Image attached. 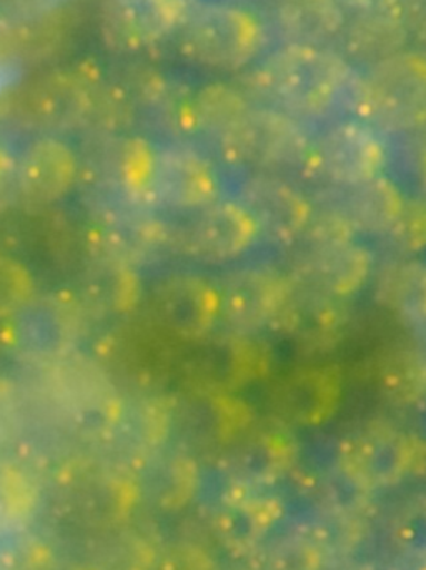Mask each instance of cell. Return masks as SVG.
Instances as JSON below:
<instances>
[{
	"label": "cell",
	"instance_id": "9c48e42d",
	"mask_svg": "<svg viewBox=\"0 0 426 570\" xmlns=\"http://www.w3.org/2000/svg\"><path fill=\"white\" fill-rule=\"evenodd\" d=\"M80 302L70 295H46L3 318L0 341L13 354L56 361L72 348L80 325Z\"/></svg>",
	"mask_w": 426,
	"mask_h": 570
},
{
	"label": "cell",
	"instance_id": "5bb4252c",
	"mask_svg": "<svg viewBox=\"0 0 426 570\" xmlns=\"http://www.w3.org/2000/svg\"><path fill=\"white\" fill-rule=\"evenodd\" d=\"M344 375L335 364H314L295 368L278 379L268 402L285 424L318 425L340 407Z\"/></svg>",
	"mask_w": 426,
	"mask_h": 570
},
{
	"label": "cell",
	"instance_id": "f546056e",
	"mask_svg": "<svg viewBox=\"0 0 426 570\" xmlns=\"http://www.w3.org/2000/svg\"><path fill=\"white\" fill-rule=\"evenodd\" d=\"M392 244L405 254L426 250V199H405L388 230Z\"/></svg>",
	"mask_w": 426,
	"mask_h": 570
},
{
	"label": "cell",
	"instance_id": "52a82bcc",
	"mask_svg": "<svg viewBox=\"0 0 426 570\" xmlns=\"http://www.w3.org/2000/svg\"><path fill=\"white\" fill-rule=\"evenodd\" d=\"M180 355L177 375L186 392L235 394L267 375L271 354L254 335H207Z\"/></svg>",
	"mask_w": 426,
	"mask_h": 570
},
{
	"label": "cell",
	"instance_id": "cb8c5ba5",
	"mask_svg": "<svg viewBox=\"0 0 426 570\" xmlns=\"http://www.w3.org/2000/svg\"><path fill=\"white\" fill-rule=\"evenodd\" d=\"M82 285L83 307L93 314H130L142 297V285L133 266L116 261L96 259Z\"/></svg>",
	"mask_w": 426,
	"mask_h": 570
},
{
	"label": "cell",
	"instance_id": "7a4b0ae2",
	"mask_svg": "<svg viewBox=\"0 0 426 570\" xmlns=\"http://www.w3.org/2000/svg\"><path fill=\"white\" fill-rule=\"evenodd\" d=\"M157 150L130 132L93 134L83 146L79 184L100 216L152 209Z\"/></svg>",
	"mask_w": 426,
	"mask_h": 570
},
{
	"label": "cell",
	"instance_id": "e575fe53",
	"mask_svg": "<svg viewBox=\"0 0 426 570\" xmlns=\"http://www.w3.org/2000/svg\"><path fill=\"white\" fill-rule=\"evenodd\" d=\"M9 110V100L6 99V97L0 96V116H2L3 112H7Z\"/></svg>",
	"mask_w": 426,
	"mask_h": 570
},
{
	"label": "cell",
	"instance_id": "277c9868",
	"mask_svg": "<svg viewBox=\"0 0 426 570\" xmlns=\"http://www.w3.org/2000/svg\"><path fill=\"white\" fill-rule=\"evenodd\" d=\"M106 79L96 59L73 60L23 83L13 102H9V110L23 126L40 132L86 129L93 100Z\"/></svg>",
	"mask_w": 426,
	"mask_h": 570
},
{
	"label": "cell",
	"instance_id": "8992f818",
	"mask_svg": "<svg viewBox=\"0 0 426 570\" xmlns=\"http://www.w3.org/2000/svg\"><path fill=\"white\" fill-rule=\"evenodd\" d=\"M176 36L184 59L224 72L244 69L264 46L260 22L230 3L189 6Z\"/></svg>",
	"mask_w": 426,
	"mask_h": 570
},
{
	"label": "cell",
	"instance_id": "3957f363",
	"mask_svg": "<svg viewBox=\"0 0 426 570\" xmlns=\"http://www.w3.org/2000/svg\"><path fill=\"white\" fill-rule=\"evenodd\" d=\"M176 338L152 318L127 317L100 335L97 367L112 385L142 397L159 395L179 371Z\"/></svg>",
	"mask_w": 426,
	"mask_h": 570
},
{
	"label": "cell",
	"instance_id": "5b68a950",
	"mask_svg": "<svg viewBox=\"0 0 426 570\" xmlns=\"http://www.w3.org/2000/svg\"><path fill=\"white\" fill-rule=\"evenodd\" d=\"M348 106L361 119L388 132H415L426 124V56L404 52L351 80Z\"/></svg>",
	"mask_w": 426,
	"mask_h": 570
},
{
	"label": "cell",
	"instance_id": "83f0119b",
	"mask_svg": "<svg viewBox=\"0 0 426 570\" xmlns=\"http://www.w3.org/2000/svg\"><path fill=\"white\" fill-rule=\"evenodd\" d=\"M247 97L227 83H209L190 97V122L194 134L224 136L247 110Z\"/></svg>",
	"mask_w": 426,
	"mask_h": 570
},
{
	"label": "cell",
	"instance_id": "ffe728a7",
	"mask_svg": "<svg viewBox=\"0 0 426 570\" xmlns=\"http://www.w3.org/2000/svg\"><path fill=\"white\" fill-rule=\"evenodd\" d=\"M371 274V254L355 240L308 246L295 279L337 298L357 294Z\"/></svg>",
	"mask_w": 426,
	"mask_h": 570
},
{
	"label": "cell",
	"instance_id": "30bf717a",
	"mask_svg": "<svg viewBox=\"0 0 426 570\" xmlns=\"http://www.w3.org/2000/svg\"><path fill=\"white\" fill-rule=\"evenodd\" d=\"M187 10V0H106L100 7V39L122 56L143 52L176 36Z\"/></svg>",
	"mask_w": 426,
	"mask_h": 570
},
{
	"label": "cell",
	"instance_id": "9a60e30c",
	"mask_svg": "<svg viewBox=\"0 0 426 570\" xmlns=\"http://www.w3.org/2000/svg\"><path fill=\"white\" fill-rule=\"evenodd\" d=\"M288 285L290 279L271 267L248 266L231 271L217 288L221 321L237 334L254 335L270 327Z\"/></svg>",
	"mask_w": 426,
	"mask_h": 570
},
{
	"label": "cell",
	"instance_id": "d4e9b609",
	"mask_svg": "<svg viewBox=\"0 0 426 570\" xmlns=\"http://www.w3.org/2000/svg\"><path fill=\"white\" fill-rule=\"evenodd\" d=\"M350 194L341 209L354 224L355 230L368 234H387L397 219L405 197L394 180L375 176L357 186L348 187Z\"/></svg>",
	"mask_w": 426,
	"mask_h": 570
},
{
	"label": "cell",
	"instance_id": "7402d4cb",
	"mask_svg": "<svg viewBox=\"0 0 426 570\" xmlns=\"http://www.w3.org/2000/svg\"><path fill=\"white\" fill-rule=\"evenodd\" d=\"M415 449L417 444L410 435L394 425L374 422L344 442L341 461L358 478L384 481L397 478L412 464Z\"/></svg>",
	"mask_w": 426,
	"mask_h": 570
},
{
	"label": "cell",
	"instance_id": "f1b7e54d",
	"mask_svg": "<svg viewBox=\"0 0 426 570\" xmlns=\"http://www.w3.org/2000/svg\"><path fill=\"white\" fill-rule=\"evenodd\" d=\"M36 297V279L29 267L0 254V321L12 317Z\"/></svg>",
	"mask_w": 426,
	"mask_h": 570
},
{
	"label": "cell",
	"instance_id": "2e32d148",
	"mask_svg": "<svg viewBox=\"0 0 426 570\" xmlns=\"http://www.w3.org/2000/svg\"><path fill=\"white\" fill-rule=\"evenodd\" d=\"M220 180L209 159L189 147L157 150L152 203L172 209H206L217 200Z\"/></svg>",
	"mask_w": 426,
	"mask_h": 570
},
{
	"label": "cell",
	"instance_id": "d6a6232c",
	"mask_svg": "<svg viewBox=\"0 0 426 570\" xmlns=\"http://www.w3.org/2000/svg\"><path fill=\"white\" fill-rule=\"evenodd\" d=\"M17 163L9 149L0 144V187L6 186L16 176Z\"/></svg>",
	"mask_w": 426,
	"mask_h": 570
},
{
	"label": "cell",
	"instance_id": "6da1fadb",
	"mask_svg": "<svg viewBox=\"0 0 426 570\" xmlns=\"http://www.w3.org/2000/svg\"><path fill=\"white\" fill-rule=\"evenodd\" d=\"M351 70L327 47L288 43L268 56L248 86L290 116L318 117L347 97Z\"/></svg>",
	"mask_w": 426,
	"mask_h": 570
},
{
	"label": "cell",
	"instance_id": "d6986e66",
	"mask_svg": "<svg viewBox=\"0 0 426 570\" xmlns=\"http://www.w3.org/2000/svg\"><path fill=\"white\" fill-rule=\"evenodd\" d=\"M79 154L53 136L40 137L27 147L17 164L20 194L32 206H52L79 184Z\"/></svg>",
	"mask_w": 426,
	"mask_h": 570
},
{
	"label": "cell",
	"instance_id": "8fae6325",
	"mask_svg": "<svg viewBox=\"0 0 426 570\" xmlns=\"http://www.w3.org/2000/svg\"><path fill=\"white\" fill-rule=\"evenodd\" d=\"M149 317L177 342L200 341L220 321V295L209 281L194 274H176L153 285Z\"/></svg>",
	"mask_w": 426,
	"mask_h": 570
},
{
	"label": "cell",
	"instance_id": "603a6c76",
	"mask_svg": "<svg viewBox=\"0 0 426 570\" xmlns=\"http://www.w3.org/2000/svg\"><path fill=\"white\" fill-rule=\"evenodd\" d=\"M277 23L288 43L327 47L341 36L347 17L337 0H278Z\"/></svg>",
	"mask_w": 426,
	"mask_h": 570
},
{
	"label": "cell",
	"instance_id": "ba28073f",
	"mask_svg": "<svg viewBox=\"0 0 426 570\" xmlns=\"http://www.w3.org/2000/svg\"><path fill=\"white\" fill-rule=\"evenodd\" d=\"M218 139L228 166L257 174L305 164L311 146L300 124L274 107H250Z\"/></svg>",
	"mask_w": 426,
	"mask_h": 570
},
{
	"label": "cell",
	"instance_id": "484cf974",
	"mask_svg": "<svg viewBox=\"0 0 426 570\" xmlns=\"http://www.w3.org/2000/svg\"><path fill=\"white\" fill-rule=\"evenodd\" d=\"M377 298L384 307L410 324L426 322V263L408 261L382 271Z\"/></svg>",
	"mask_w": 426,
	"mask_h": 570
},
{
	"label": "cell",
	"instance_id": "1f68e13d",
	"mask_svg": "<svg viewBox=\"0 0 426 570\" xmlns=\"http://www.w3.org/2000/svg\"><path fill=\"white\" fill-rule=\"evenodd\" d=\"M412 134H414L412 156H414L415 173L426 186V124Z\"/></svg>",
	"mask_w": 426,
	"mask_h": 570
},
{
	"label": "cell",
	"instance_id": "4fadbf2b",
	"mask_svg": "<svg viewBox=\"0 0 426 570\" xmlns=\"http://www.w3.org/2000/svg\"><path fill=\"white\" fill-rule=\"evenodd\" d=\"M305 166L320 179L348 189L382 174L384 144L365 124L341 122L311 144Z\"/></svg>",
	"mask_w": 426,
	"mask_h": 570
},
{
	"label": "cell",
	"instance_id": "836d02e7",
	"mask_svg": "<svg viewBox=\"0 0 426 570\" xmlns=\"http://www.w3.org/2000/svg\"><path fill=\"white\" fill-rule=\"evenodd\" d=\"M344 9L357 10L365 9V7H370L371 3L377 2V0H337Z\"/></svg>",
	"mask_w": 426,
	"mask_h": 570
},
{
	"label": "cell",
	"instance_id": "7c38bea8",
	"mask_svg": "<svg viewBox=\"0 0 426 570\" xmlns=\"http://www.w3.org/2000/svg\"><path fill=\"white\" fill-rule=\"evenodd\" d=\"M348 325L344 298L290 279L287 295L270 327L304 352H327L337 347Z\"/></svg>",
	"mask_w": 426,
	"mask_h": 570
},
{
	"label": "cell",
	"instance_id": "e0dca14e",
	"mask_svg": "<svg viewBox=\"0 0 426 570\" xmlns=\"http://www.w3.org/2000/svg\"><path fill=\"white\" fill-rule=\"evenodd\" d=\"M258 236L241 203L215 200L182 230V254L204 264H224L250 249Z\"/></svg>",
	"mask_w": 426,
	"mask_h": 570
},
{
	"label": "cell",
	"instance_id": "4316f807",
	"mask_svg": "<svg viewBox=\"0 0 426 570\" xmlns=\"http://www.w3.org/2000/svg\"><path fill=\"white\" fill-rule=\"evenodd\" d=\"M378 385L385 399L412 405L426 397V354L415 345L390 348L378 367Z\"/></svg>",
	"mask_w": 426,
	"mask_h": 570
},
{
	"label": "cell",
	"instance_id": "4dcf8cb0",
	"mask_svg": "<svg viewBox=\"0 0 426 570\" xmlns=\"http://www.w3.org/2000/svg\"><path fill=\"white\" fill-rule=\"evenodd\" d=\"M408 37L426 46V0H397Z\"/></svg>",
	"mask_w": 426,
	"mask_h": 570
},
{
	"label": "cell",
	"instance_id": "ac0fdd59",
	"mask_svg": "<svg viewBox=\"0 0 426 570\" xmlns=\"http://www.w3.org/2000/svg\"><path fill=\"white\" fill-rule=\"evenodd\" d=\"M241 206L257 224L258 234L275 244L300 239L314 213L300 190L267 173L255 174L244 184Z\"/></svg>",
	"mask_w": 426,
	"mask_h": 570
},
{
	"label": "cell",
	"instance_id": "44dd1931",
	"mask_svg": "<svg viewBox=\"0 0 426 570\" xmlns=\"http://www.w3.org/2000/svg\"><path fill=\"white\" fill-rule=\"evenodd\" d=\"M340 37L348 59L368 67L404 52L410 40L397 0H377L357 10Z\"/></svg>",
	"mask_w": 426,
	"mask_h": 570
}]
</instances>
